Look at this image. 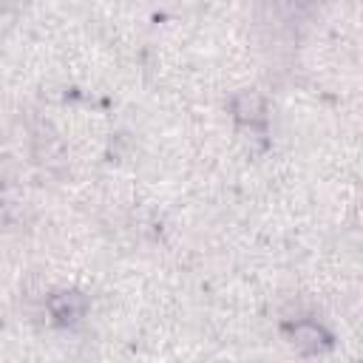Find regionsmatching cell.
Segmentation results:
<instances>
[{"label":"cell","instance_id":"cell-1","mask_svg":"<svg viewBox=\"0 0 363 363\" xmlns=\"http://www.w3.org/2000/svg\"><path fill=\"white\" fill-rule=\"evenodd\" d=\"M286 337L295 349L301 352H320L332 343V335L315 323V320H295V323H286Z\"/></svg>","mask_w":363,"mask_h":363},{"label":"cell","instance_id":"cell-2","mask_svg":"<svg viewBox=\"0 0 363 363\" xmlns=\"http://www.w3.org/2000/svg\"><path fill=\"white\" fill-rule=\"evenodd\" d=\"M85 309H88V301H85V295L77 292V289H62V292H57V295L48 298V312H51V318H54L57 323H62V326L79 320V318L85 315Z\"/></svg>","mask_w":363,"mask_h":363},{"label":"cell","instance_id":"cell-3","mask_svg":"<svg viewBox=\"0 0 363 363\" xmlns=\"http://www.w3.org/2000/svg\"><path fill=\"white\" fill-rule=\"evenodd\" d=\"M230 111H233V116L238 119V122H244V125H264V119H267V108H264V99H261V94H255V91H238L233 99H230Z\"/></svg>","mask_w":363,"mask_h":363}]
</instances>
